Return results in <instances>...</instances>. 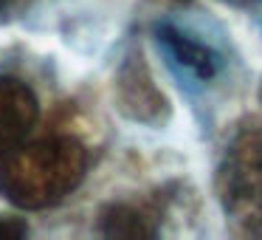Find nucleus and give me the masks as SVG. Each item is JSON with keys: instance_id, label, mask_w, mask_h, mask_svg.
<instances>
[{"instance_id": "1", "label": "nucleus", "mask_w": 262, "mask_h": 240, "mask_svg": "<svg viewBox=\"0 0 262 240\" xmlns=\"http://www.w3.org/2000/svg\"><path fill=\"white\" fill-rule=\"evenodd\" d=\"M88 153L74 138H42L0 161V192L23 209H42L85 178Z\"/></svg>"}, {"instance_id": "2", "label": "nucleus", "mask_w": 262, "mask_h": 240, "mask_svg": "<svg viewBox=\"0 0 262 240\" xmlns=\"http://www.w3.org/2000/svg\"><path fill=\"white\" fill-rule=\"evenodd\" d=\"M226 212L251 234H262V130H243L217 172Z\"/></svg>"}, {"instance_id": "3", "label": "nucleus", "mask_w": 262, "mask_h": 240, "mask_svg": "<svg viewBox=\"0 0 262 240\" xmlns=\"http://www.w3.org/2000/svg\"><path fill=\"white\" fill-rule=\"evenodd\" d=\"M116 102L124 116L144 122V125H161L169 119L166 96L152 82V74H149L141 51L127 54L121 63L119 76H116Z\"/></svg>"}, {"instance_id": "4", "label": "nucleus", "mask_w": 262, "mask_h": 240, "mask_svg": "<svg viewBox=\"0 0 262 240\" xmlns=\"http://www.w3.org/2000/svg\"><path fill=\"white\" fill-rule=\"evenodd\" d=\"M37 122V96L20 79L0 76V161L12 155Z\"/></svg>"}, {"instance_id": "5", "label": "nucleus", "mask_w": 262, "mask_h": 240, "mask_svg": "<svg viewBox=\"0 0 262 240\" xmlns=\"http://www.w3.org/2000/svg\"><path fill=\"white\" fill-rule=\"evenodd\" d=\"M155 37L158 43L169 51V57H175V63H181L186 71H192L200 79H211L220 71V57L217 51H211L206 43L194 40L192 34L181 31L172 23H158L155 26Z\"/></svg>"}, {"instance_id": "6", "label": "nucleus", "mask_w": 262, "mask_h": 240, "mask_svg": "<svg viewBox=\"0 0 262 240\" xmlns=\"http://www.w3.org/2000/svg\"><path fill=\"white\" fill-rule=\"evenodd\" d=\"M99 232L104 237H119V240H133V237H152L155 229L149 226V221L136 212L133 206L124 204H110L99 215Z\"/></svg>"}, {"instance_id": "7", "label": "nucleus", "mask_w": 262, "mask_h": 240, "mask_svg": "<svg viewBox=\"0 0 262 240\" xmlns=\"http://www.w3.org/2000/svg\"><path fill=\"white\" fill-rule=\"evenodd\" d=\"M26 223L23 221H14V217H0V240H17L26 237Z\"/></svg>"}, {"instance_id": "8", "label": "nucleus", "mask_w": 262, "mask_h": 240, "mask_svg": "<svg viewBox=\"0 0 262 240\" xmlns=\"http://www.w3.org/2000/svg\"><path fill=\"white\" fill-rule=\"evenodd\" d=\"M9 6H12V0H0V12H6Z\"/></svg>"}, {"instance_id": "9", "label": "nucleus", "mask_w": 262, "mask_h": 240, "mask_svg": "<svg viewBox=\"0 0 262 240\" xmlns=\"http://www.w3.org/2000/svg\"><path fill=\"white\" fill-rule=\"evenodd\" d=\"M259 102H262V85H259Z\"/></svg>"}, {"instance_id": "10", "label": "nucleus", "mask_w": 262, "mask_h": 240, "mask_svg": "<svg viewBox=\"0 0 262 240\" xmlns=\"http://www.w3.org/2000/svg\"><path fill=\"white\" fill-rule=\"evenodd\" d=\"M231 3H245V0H231Z\"/></svg>"}]
</instances>
